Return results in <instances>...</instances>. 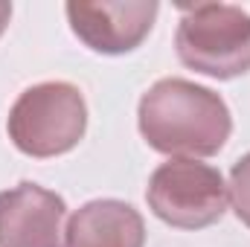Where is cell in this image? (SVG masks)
Returning <instances> with one entry per match:
<instances>
[{
	"mask_svg": "<svg viewBox=\"0 0 250 247\" xmlns=\"http://www.w3.org/2000/svg\"><path fill=\"white\" fill-rule=\"evenodd\" d=\"M143 140L169 157H212L224 148L233 131V117L227 102L187 79L154 82L137 111Z\"/></svg>",
	"mask_w": 250,
	"mask_h": 247,
	"instance_id": "6da1fadb",
	"label": "cell"
},
{
	"mask_svg": "<svg viewBox=\"0 0 250 247\" xmlns=\"http://www.w3.org/2000/svg\"><path fill=\"white\" fill-rule=\"evenodd\" d=\"M9 18H12V3L0 0V35L6 32V26H9Z\"/></svg>",
	"mask_w": 250,
	"mask_h": 247,
	"instance_id": "9c48e42d",
	"label": "cell"
},
{
	"mask_svg": "<svg viewBox=\"0 0 250 247\" xmlns=\"http://www.w3.org/2000/svg\"><path fill=\"white\" fill-rule=\"evenodd\" d=\"M87 128V105L76 84L41 82L26 87L9 111V140L29 157H59L79 145Z\"/></svg>",
	"mask_w": 250,
	"mask_h": 247,
	"instance_id": "3957f363",
	"label": "cell"
},
{
	"mask_svg": "<svg viewBox=\"0 0 250 247\" xmlns=\"http://www.w3.org/2000/svg\"><path fill=\"white\" fill-rule=\"evenodd\" d=\"M67 247H143L146 221L143 215L117 198H99L79 206L64 230Z\"/></svg>",
	"mask_w": 250,
	"mask_h": 247,
	"instance_id": "52a82bcc",
	"label": "cell"
},
{
	"mask_svg": "<svg viewBox=\"0 0 250 247\" xmlns=\"http://www.w3.org/2000/svg\"><path fill=\"white\" fill-rule=\"evenodd\" d=\"M146 201L163 224L178 230H204L221 221L230 195L218 169L187 157H172L151 172Z\"/></svg>",
	"mask_w": 250,
	"mask_h": 247,
	"instance_id": "277c9868",
	"label": "cell"
},
{
	"mask_svg": "<svg viewBox=\"0 0 250 247\" xmlns=\"http://www.w3.org/2000/svg\"><path fill=\"white\" fill-rule=\"evenodd\" d=\"M73 35L102 56H125L137 50L160 12L157 0H70L64 6Z\"/></svg>",
	"mask_w": 250,
	"mask_h": 247,
	"instance_id": "5b68a950",
	"label": "cell"
},
{
	"mask_svg": "<svg viewBox=\"0 0 250 247\" xmlns=\"http://www.w3.org/2000/svg\"><path fill=\"white\" fill-rule=\"evenodd\" d=\"M67 204L38 184L0 192V247H64Z\"/></svg>",
	"mask_w": 250,
	"mask_h": 247,
	"instance_id": "8992f818",
	"label": "cell"
},
{
	"mask_svg": "<svg viewBox=\"0 0 250 247\" xmlns=\"http://www.w3.org/2000/svg\"><path fill=\"white\" fill-rule=\"evenodd\" d=\"M227 195H230L233 212L239 215V221L250 230V151L233 163V169H230V184H227Z\"/></svg>",
	"mask_w": 250,
	"mask_h": 247,
	"instance_id": "ba28073f",
	"label": "cell"
},
{
	"mask_svg": "<svg viewBox=\"0 0 250 247\" xmlns=\"http://www.w3.org/2000/svg\"><path fill=\"white\" fill-rule=\"evenodd\" d=\"M178 59L209 79H239L250 73V15L230 3L181 6L175 32Z\"/></svg>",
	"mask_w": 250,
	"mask_h": 247,
	"instance_id": "7a4b0ae2",
	"label": "cell"
}]
</instances>
